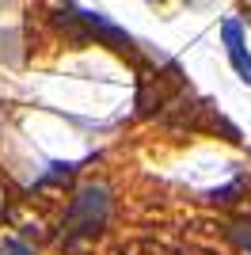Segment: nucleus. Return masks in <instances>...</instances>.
Wrapping results in <instances>:
<instances>
[{"label":"nucleus","instance_id":"f03ea898","mask_svg":"<svg viewBox=\"0 0 251 255\" xmlns=\"http://www.w3.org/2000/svg\"><path fill=\"white\" fill-rule=\"evenodd\" d=\"M221 38H225V50H229V61H232V69H236V76H240L244 84H251V50H248V42H244L240 19L221 23Z\"/></svg>","mask_w":251,"mask_h":255},{"label":"nucleus","instance_id":"20e7f679","mask_svg":"<svg viewBox=\"0 0 251 255\" xmlns=\"http://www.w3.org/2000/svg\"><path fill=\"white\" fill-rule=\"evenodd\" d=\"M232 236H236V244H240V248H248V252H251V229H248V225H236Z\"/></svg>","mask_w":251,"mask_h":255},{"label":"nucleus","instance_id":"7ed1b4c3","mask_svg":"<svg viewBox=\"0 0 251 255\" xmlns=\"http://www.w3.org/2000/svg\"><path fill=\"white\" fill-rule=\"evenodd\" d=\"M80 19L88 23V31L99 34V38H107V42L115 46V50H129V46H133V38H129L122 27H115V23L107 19L103 11H80Z\"/></svg>","mask_w":251,"mask_h":255},{"label":"nucleus","instance_id":"f257e3e1","mask_svg":"<svg viewBox=\"0 0 251 255\" xmlns=\"http://www.w3.org/2000/svg\"><path fill=\"white\" fill-rule=\"evenodd\" d=\"M111 217V191L103 183H88L84 191H76L73 206L65 213V236L76 240V236H95Z\"/></svg>","mask_w":251,"mask_h":255}]
</instances>
